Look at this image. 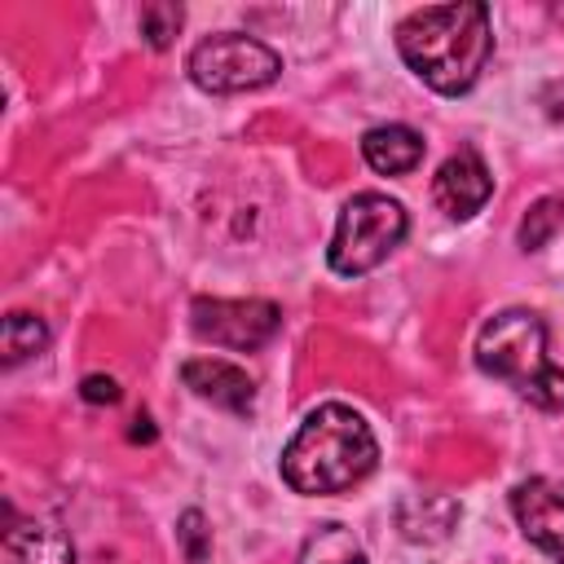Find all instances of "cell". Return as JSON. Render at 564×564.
Instances as JSON below:
<instances>
[{
    "mask_svg": "<svg viewBox=\"0 0 564 564\" xmlns=\"http://www.w3.org/2000/svg\"><path fill=\"white\" fill-rule=\"evenodd\" d=\"M564 220V203L560 198H538L533 207H529V216L520 220V247L524 251H538L546 238H551V229Z\"/></svg>",
    "mask_w": 564,
    "mask_h": 564,
    "instance_id": "5bb4252c",
    "label": "cell"
},
{
    "mask_svg": "<svg viewBox=\"0 0 564 564\" xmlns=\"http://www.w3.org/2000/svg\"><path fill=\"white\" fill-rule=\"evenodd\" d=\"M181 533H185V542H189V555L203 560V542H198V533H203V516H198V511H185V516H181Z\"/></svg>",
    "mask_w": 564,
    "mask_h": 564,
    "instance_id": "e0dca14e",
    "label": "cell"
},
{
    "mask_svg": "<svg viewBox=\"0 0 564 564\" xmlns=\"http://www.w3.org/2000/svg\"><path fill=\"white\" fill-rule=\"evenodd\" d=\"M361 159L383 176H405L423 163V137L405 123H379L361 137Z\"/></svg>",
    "mask_w": 564,
    "mask_h": 564,
    "instance_id": "8fae6325",
    "label": "cell"
},
{
    "mask_svg": "<svg viewBox=\"0 0 564 564\" xmlns=\"http://www.w3.org/2000/svg\"><path fill=\"white\" fill-rule=\"evenodd\" d=\"M379 463V441L370 432V423L344 405V401H326L317 405L300 432L286 441L282 449V480L295 494H344L357 480H366Z\"/></svg>",
    "mask_w": 564,
    "mask_h": 564,
    "instance_id": "7a4b0ae2",
    "label": "cell"
},
{
    "mask_svg": "<svg viewBox=\"0 0 564 564\" xmlns=\"http://www.w3.org/2000/svg\"><path fill=\"white\" fill-rule=\"evenodd\" d=\"M410 220H405V207L388 194H352L335 220V238H330V269L339 278H361L370 269H379L405 238Z\"/></svg>",
    "mask_w": 564,
    "mask_h": 564,
    "instance_id": "277c9868",
    "label": "cell"
},
{
    "mask_svg": "<svg viewBox=\"0 0 564 564\" xmlns=\"http://www.w3.org/2000/svg\"><path fill=\"white\" fill-rule=\"evenodd\" d=\"M181 379L185 388H194L203 401L229 410V414H247L251 401H256V383L242 366L225 361V357H194L181 366Z\"/></svg>",
    "mask_w": 564,
    "mask_h": 564,
    "instance_id": "9c48e42d",
    "label": "cell"
},
{
    "mask_svg": "<svg viewBox=\"0 0 564 564\" xmlns=\"http://www.w3.org/2000/svg\"><path fill=\"white\" fill-rule=\"evenodd\" d=\"M295 564H366V546L357 542L352 529L322 524L317 533H308V542H304Z\"/></svg>",
    "mask_w": 564,
    "mask_h": 564,
    "instance_id": "7c38bea8",
    "label": "cell"
},
{
    "mask_svg": "<svg viewBox=\"0 0 564 564\" xmlns=\"http://www.w3.org/2000/svg\"><path fill=\"white\" fill-rule=\"evenodd\" d=\"M181 22H185L181 4H145L141 9V35L150 40V48H167L172 35L181 31Z\"/></svg>",
    "mask_w": 564,
    "mask_h": 564,
    "instance_id": "9a60e30c",
    "label": "cell"
},
{
    "mask_svg": "<svg viewBox=\"0 0 564 564\" xmlns=\"http://www.w3.org/2000/svg\"><path fill=\"white\" fill-rule=\"evenodd\" d=\"M397 48H401L405 66L427 88H436L445 97H458L489 66V53H494L489 9L476 4V0L414 9L397 26Z\"/></svg>",
    "mask_w": 564,
    "mask_h": 564,
    "instance_id": "6da1fadb",
    "label": "cell"
},
{
    "mask_svg": "<svg viewBox=\"0 0 564 564\" xmlns=\"http://www.w3.org/2000/svg\"><path fill=\"white\" fill-rule=\"evenodd\" d=\"M511 516L538 551H546L555 564H564V480H555V476L520 480L511 489Z\"/></svg>",
    "mask_w": 564,
    "mask_h": 564,
    "instance_id": "52a82bcc",
    "label": "cell"
},
{
    "mask_svg": "<svg viewBox=\"0 0 564 564\" xmlns=\"http://www.w3.org/2000/svg\"><path fill=\"white\" fill-rule=\"evenodd\" d=\"M476 366L516 388L538 410H564V366L546 352V326L533 308H502L476 335Z\"/></svg>",
    "mask_w": 564,
    "mask_h": 564,
    "instance_id": "3957f363",
    "label": "cell"
},
{
    "mask_svg": "<svg viewBox=\"0 0 564 564\" xmlns=\"http://www.w3.org/2000/svg\"><path fill=\"white\" fill-rule=\"evenodd\" d=\"M0 564H75L70 538L48 520H22L4 529Z\"/></svg>",
    "mask_w": 564,
    "mask_h": 564,
    "instance_id": "30bf717a",
    "label": "cell"
},
{
    "mask_svg": "<svg viewBox=\"0 0 564 564\" xmlns=\"http://www.w3.org/2000/svg\"><path fill=\"white\" fill-rule=\"evenodd\" d=\"M79 397L93 401V405H101V401L115 405V401H119V383H115L110 375H88V379L79 383Z\"/></svg>",
    "mask_w": 564,
    "mask_h": 564,
    "instance_id": "2e32d148",
    "label": "cell"
},
{
    "mask_svg": "<svg viewBox=\"0 0 564 564\" xmlns=\"http://www.w3.org/2000/svg\"><path fill=\"white\" fill-rule=\"evenodd\" d=\"M494 194V176L476 150L449 154L432 176V198L449 220H471Z\"/></svg>",
    "mask_w": 564,
    "mask_h": 564,
    "instance_id": "ba28073f",
    "label": "cell"
},
{
    "mask_svg": "<svg viewBox=\"0 0 564 564\" xmlns=\"http://www.w3.org/2000/svg\"><path fill=\"white\" fill-rule=\"evenodd\" d=\"M189 326L198 339L234 352H251L269 344L282 326V308L273 300H194L189 304Z\"/></svg>",
    "mask_w": 564,
    "mask_h": 564,
    "instance_id": "8992f818",
    "label": "cell"
},
{
    "mask_svg": "<svg viewBox=\"0 0 564 564\" xmlns=\"http://www.w3.org/2000/svg\"><path fill=\"white\" fill-rule=\"evenodd\" d=\"M185 66L203 93H220V97L264 88L282 75V57L264 40L242 35V31H220V35L198 40Z\"/></svg>",
    "mask_w": 564,
    "mask_h": 564,
    "instance_id": "5b68a950",
    "label": "cell"
},
{
    "mask_svg": "<svg viewBox=\"0 0 564 564\" xmlns=\"http://www.w3.org/2000/svg\"><path fill=\"white\" fill-rule=\"evenodd\" d=\"M48 344V326L35 317V313H9L4 326H0V352H4V366H18L26 361L31 352H40Z\"/></svg>",
    "mask_w": 564,
    "mask_h": 564,
    "instance_id": "4fadbf2b",
    "label": "cell"
}]
</instances>
